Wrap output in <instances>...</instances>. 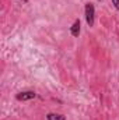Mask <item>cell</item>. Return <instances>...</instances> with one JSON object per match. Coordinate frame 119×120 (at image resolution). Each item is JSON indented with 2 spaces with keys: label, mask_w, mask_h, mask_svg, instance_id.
<instances>
[{
  "label": "cell",
  "mask_w": 119,
  "mask_h": 120,
  "mask_svg": "<svg viewBox=\"0 0 119 120\" xmlns=\"http://www.w3.org/2000/svg\"><path fill=\"white\" fill-rule=\"evenodd\" d=\"M46 119L48 120H66V117L63 115H59V113H48Z\"/></svg>",
  "instance_id": "4"
},
{
  "label": "cell",
  "mask_w": 119,
  "mask_h": 120,
  "mask_svg": "<svg viewBox=\"0 0 119 120\" xmlns=\"http://www.w3.org/2000/svg\"><path fill=\"white\" fill-rule=\"evenodd\" d=\"M70 32H71L73 36H79V34H80V20H76L73 22V25L70 28Z\"/></svg>",
  "instance_id": "3"
},
{
  "label": "cell",
  "mask_w": 119,
  "mask_h": 120,
  "mask_svg": "<svg viewBox=\"0 0 119 120\" xmlns=\"http://www.w3.org/2000/svg\"><path fill=\"white\" fill-rule=\"evenodd\" d=\"M112 4L115 6L116 10H119V0H112Z\"/></svg>",
  "instance_id": "5"
},
{
  "label": "cell",
  "mask_w": 119,
  "mask_h": 120,
  "mask_svg": "<svg viewBox=\"0 0 119 120\" xmlns=\"http://www.w3.org/2000/svg\"><path fill=\"white\" fill-rule=\"evenodd\" d=\"M36 96V94L34 91H25V92H20L16 98L17 101H30V99H34Z\"/></svg>",
  "instance_id": "2"
},
{
  "label": "cell",
  "mask_w": 119,
  "mask_h": 120,
  "mask_svg": "<svg viewBox=\"0 0 119 120\" xmlns=\"http://www.w3.org/2000/svg\"><path fill=\"white\" fill-rule=\"evenodd\" d=\"M94 17H95V8H94V4L87 3L86 4V21L90 27L94 25Z\"/></svg>",
  "instance_id": "1"
}]
</instances>
